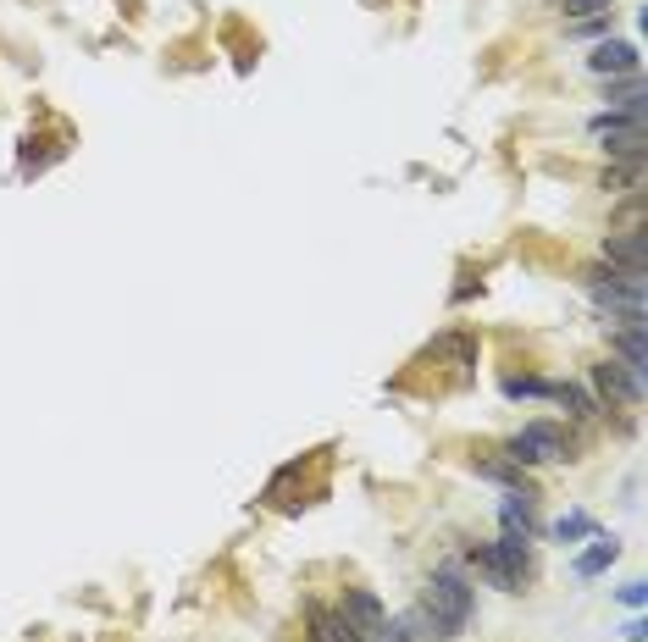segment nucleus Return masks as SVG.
Wrapping results in <instances>:
<instances>
[{
  "label": "nucleus",
  "instance_id": "5",
  "mask_svg": "<svg viewBox=\"0 0 648 642\" xmlns=\"http://www.w3.org/2000/svg\"><path fill=\"white\" fill-rule=\"evenodd\" d=\"M593 139H610L604 150L610 155H621V161H637L643 155V122L637 117H593Z\"/></svg>",
  "mask_w": 648,
  "mask_h": 642
},
{
  "label": "nucleus",
  "instance_id": "12",
  "mask_svg": "<svg viewBox=\"0 0 648 642\" xmlns=\"http://www.w3.org/2000/svg\"><path fill=\"white\" fill-rule=\"evenodd\" d=\"M599 183L610 194H643V155H637V161H626V167H604Z\"/></svg>",
  "mask_w": 648,
  "mask_h": 642
},
{
  "label": "nucleus",
  "instance_id": "4",
  "mask_svg": "<svg viewBox=\"0 0 648 642\" xmlns=\"http://www.w3.org/2000/svg\"><path fill=\"white\" fill-rule=\"evenodd\" d=\"M593 388H599L604 405H626V410L643 405V377H632L621 360H599L593 366Z\"/></svg>",
  "mask_w": 648,
  "mask_h": 642
},
{
  "label": "nucleus",
  "instance_id": "1",
  "mask_svg": "<svg viewBox=\"0 0 648 642\" xmlns=\"http://www.w3.org/2000/svg\"><path fill=\"white\" fill-rule=\"evenodd\" d=\"M471 559H477V571L488 576L499 593H516V587L527 582V571H532L527 537H516V532L493 537V543H471Z\"/></svg>",
  "mask_w": 648,
  "mask_h": 642
},
{
  "label": "nucleus",
  "instance_id": "6",
  "mask_svg": "<svg viewBox=\"0 0 648 642\" xmlns=\"http://www.w3.org/2000/svg\"><path fill=\"white\" fill-rule=\"evenodd\" d=\"M305 642H366L355 626L344 620V609H327V604H311V615H305Z\"/></svg>",
  "mask_w": 648,
  "mask_h": 642
},
{
  "label": "nucleus",
  "instance_id": "10",
  "mask_svg": "<svg viewBox=\"0 0 648 642\" xmlns=\"http://www.w3.org/2000/svg\"><path fill=\"white\" fill-rule=\"evenodd\" d=\"M610 360H621L632 377H643V327H621L610 338Z\"/></svg>",
  "mask_w": 648,
  "mask_h": 642
},
{
  "label": "nucleus",
  "instance_id": "15",
  "mask_svg": "<svg viewBox=\"0 0 648 642\" xmlns=\"http://www.w3.org/2000/svg\"><path fill=\"white\" fill-rule=\"evenodd\" d=\"M571 23H582V17H604V12H615V0H554Z\"/></svg>",
  "mask_w": 648,
  "mask_h": 642
},
{
  "label": "nucleus",
  "instance_id": "2",
  "mask_svg": "<svg viewBox=\"0 0 648 642\" xmlns=\"http://www.w3.org/2000/svg\"><path fill=\"white\" fill-rule=\"evenodd\" d=\"M421 609H427L449 637H460L466 620H471V609H477V598H471V587H466L460 571H432L427 587H421Z\"/></svg>",
  "mask_w": 648,
  "mask_h": 642
},
{
  "label": "nucleus",
  "instance_id": "13",
  "mask_svg": "<svg viewBox=\"0 0 648 642\" xmlns=\"http://www.w3.org/2000/svg\"><path fill=\"white\" fill-rule=\"evenodd\" d=\"M549 393L560 399L565 410H571V416H599V399H588V393L571 388V382H549Z\"/></svg>",
  "mask_w": 648,
  "mask_h": 642
},
{
  "label": "nucleus",
  "instance_id": "7",
  "mask_svg": "<svg viewBox=\"0 0 648 642\" xmlns=\"http://www.w3.org/2000/svg\"><path fill=\"white\" fill-rule=\"evenodd\" d=\"M604 261L626 266V272H643L648 266V238L643 233H615L610 227V238H604Z\"/></svg>",
  "mask_w": 648,
  "mask_h": 642
},
{
  "label": "nucleus",
  "instance_id": "14",
  "mask_svg": "<svg viewBox=\"0 0 648 642\" xmlns=\"http://www.w3.org/2000/svg\"><path fill=\"white\" fill-rule=\"evenodd\" d=\"M432 355H449V360H477V338H466V333H444L438 344H432Z\"/></svg>",
  "mask_w": 648,
  "mask_h": 642
},
{
  "label": "nucleus",
  "instance_id": "17",
  "mask_svg": "<svg viewBox=\"0 0 648 642\" xmlns=\"http://www.w3.org/2000/svg\"><path fill=\"white\" fill-rule=\"evenodd\" d=\"M604 28H615V12H604V17H582V23L571 28V34H582V39H593V34H604Z\"/></svg>",
  "mask_w": 648,
  "mask_h": 642
},
{
  "label": "nucleus",
  "instance_id": "9",
  "mask_svg": "<svg viewBox=\"0 0 648 642\" xmlns=\"http://www.w3.org/2000/svg\"><path fill=\"white\" fill-rule=\"evenodd\" d=\"M588 67L599 72V78H615V72H637V45H626V39H615V45H599L588 56Z\"/></svg>",
  "mask_w": 648,
  "mask_h": 642
},
{
  "label": "nucleus",
  "instance_id": "16",
  "mask_svg": "<svg viewBox=\"0 0 648 642\" xmlns=\"http://www.w3.org/2000/svg\"><path fill=\"white\" fill-rule=\"evenodd\" d=\"M554 532H560V537H593V521H588V515H565Z\"/></svg>",
  "mask_w": 648,
  "mask_h": 642
},
{
  "label": "nucleus",
  "instance_id": "8",
  "mask_svg": "<svg viewBox=\"0 0 648 642\" xmlns=\"http://www.w3.org/2000/svg\"><path fill=\"white\" fill-rule=\"evenodd\" d=\"M338 609H344V620L360 631V637H366V631H377V626L388 620V615H383V604H377V593H366V587H349Z\"/></svg>",
  "mask_w": 648,
  "mask_h": 642
},
{
  "label": "nucleus",
  "instance_id": "3",
  "mask_svg": "<svg viewBox=\"0 0 648 642\" xmlns=\"http://www.w3.org/2000/svg\"><path fill=\"white\" fill-rule=\"evenodd\" d=\"M510 460L516 465H549V460H576V443L565 427H554V421H532V427H521L516 438H510Z\"/></svg>",
  "mask_w": 648,
  "mask_h": 642
},
{
  "label": "nucleus",
  "instance_id": "11",
  "mask_svg": "<svg viewBox=\"0 0 648 642\" xmlns=\"http://www.w3.org/2000/svg\"><path fill=\"white\" fill-rule=\"evenodd\" d=\"M615 554H621V543H615V537H593V548L576 559V576H582V582H588V576H599L604 565H615Z\"/></svg>",
  "mask_w": 648,
  "mask_h": 642
},
{
  "label": "nucleus",
  "instance_id": "18",
  "mask_svg": "<svg viewBox=\"0 0 648 642\" xmlns=\"http://www.w3.org/2000/svg\"><path fill=\"white\" fill-rule=\"evenodd\" d=\"M621 598L637 609V604H643V582H626V587H621Z\"/></svg>",
  "mask_w": 648,
  "mask_h": 642
}]
</instances>
